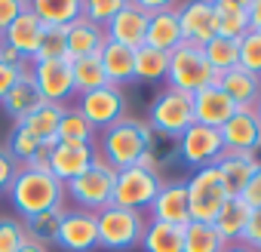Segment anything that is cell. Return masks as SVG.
<instances>
[{
	"instance_id": "cell-1",
	"label": "cell",
	"mask_w": 261,
	"mask_h": 252,
	"mask_svg": "<svg viewBox=\"0 0 261 252\" xmlns=\"http://www.w3.org/2000/svg\"><path fill=\"white\" fill-rule=\"evenodd\" d=\"M7 197L13 200L16 212L25 218L31 215H40V212H49L56 206H62L65 200V185L46 169V166H19Z\"/></svg>"
},
{
	"instance_id": "cell-2",
	"label": "cell",
	"mask_w": 261,
	"mask_h": 252,
	"mask_svg": "<svg viewBox=\"0 0 261 252\" xmlns=\"http://www.w3.org/2000/svg\"><path fill=\"white\" fill-rule=\"evenodd\" d=\"M154 142V133L145 120H133V117H123L120 123L108 126L101 133V148L98 157L111 166V169H129V166H139L142 157L148 154Z\"/></svg>"
},
{
	"instance_id": "cell-3",
	"label": "cell",
	"mask_w": 261,
	"mask_h": 252,
	"mask_svg": "<svg viewBox=\"0 0 261 252\" xmlns=\"http://www.w3.org/2000/svg\"><path fill=\"white\" fill-rule=\"evenodd\" d=\"M145 215L136 209H123L108 203L105 209L95 212V228H98V246L108 252H129L142 243L145 234Z\"/></svg>"
},
{
	"instance_id": "cell-4",
	"label": "cell",
	"mask_w": 261,
	"mask_h": 252,
	"mask_svg": "<svg viewBox=\"0 0 261 252\" xmlns=\"http://www.w3.org/2000/svg\"><path fill=\"white\" fill-rule=\"evenodd\" d=\"M148 126L154 136H163V139H178L185 130L194 126V95L181 92V89H160L148 108Z\"/></svg>"
},
{
	"instance_id": "cell-5",
	"label": "cell",
	"mask_w": 261,
	"mask_h": 252,
	"mask_svg": "<svg viewBox=\"0 0 261 252\" xmlns=\"http://www.w3.org/2000/svg\"><path fill=\"white\" fill-rule=\"evenodd\" d=\"M212 77L215 71L209 68L206 56H203V46H194V43H181L178 49L169 53V68H166V83L172 89H181L188 95H197L200 89L212 86Z\"/></svg>"
},
{
	"instance_id": "cell-6",
	"label": "cell",
	"mask_w": 261,
	"mask_h": 252,
	"mask_svg": "<svg viewBox=\"0 0 261 252\" xmlns=\"http://www.w3.org/2000/svg\"><path fill=\"white\" fill-rule=\"evenodd\" d=\"M163 179L160 172L148 169V166H129V169H117L114 175V194H111V203L114 206H123V209H148L160 191Z\"/></svg>"
},
{
	"instance_id": "cell-7",
	"label": "cell",
	"mask_w": 261,
	"mask_h": 252,
	"mask_svg": "<svg viewBox=\"0 0 261 252\" xmlns=\"http://www.w3.org/2000/svg\"><path fill=\"white\" fill-rule=\"evenodd\" d=\"M114 175L117 169H111L101 157H95V163L77 175L74 182L65 185V194L77 203V209H86V212H98L111 203V194H114Z\"/></svg>"
},
{
	"instance_id": "cell-8",
	"label": "cell",
	"mask_w": 261,
	"mask_h": 252,
	"mask_svg": "<svg viewBox=\"0 0 261 252\" xmlns=\"http://www.w3.org/2000/svg\"><path fill=\"white\" fill-rule=\"evenodd\" d=\"M188 203H191V221H206L212 224L221 203L227 200V191L221 185V175L215 166H206V169H197L188 182Z\"/></svg>"
},
{
	"instance_id": "cell-9",
	"label": "cell",
	"mask_w": 261,
	"mask_h": 252,
	"mask_svg": "<svg viewBox=\"0 0 261 252\" xmlns=\"http://www.w3.org/2000/svg\"><path fill=\"white\" fill-rule=\"evenodd\" d=\"M224 145H221V133L212 130V126H203V123H194L191 130H185L178 139H175V154L185 166H191L194 172L197 169H206V166H215L218 157H221Z\"/></svg>"
},
{
	"instance_id": "cell-10",
	"label": "cell",
	"mask_w": 261,
	"mask_h": 252,
	"mask_svg": "<svg viewBox=\"0 0 261 252\" xmlns=\"http://www.w3.org/2000/svg\"><path fill=\"white\" fill-rule=\"evenodd\" d=\"M77 111L92 123V130H101L105 133L108 126H114V123H120L126 117V95H123L120 86H111L108 83V86H98V89L80 95Z\"/></svg>"
},
{
	"instance_id": "cell-11",
	"label": "cell",
	"mask_w": 261,
	"mask_h": 252,
	"mask_svg": "<svg viewBox=\"0 0 261 252\" xmlns=\"http://www.w3.org/2000/svg\"><path fill=\"white\" fill-rule=\"evenodd\" d=\"M31 77L49 105H65L74 92V77H71V62L68 59H46V62H31Z\"/></svg>"
},
{
	"instance_id": "cell-12",
	"label": "cell",
	"mask_w": 261,
	"mask_h": 252,
	"mask_svg": "<svg viewBox=\"0 0 261 252\" xmlns=\"http://www.w3.org/2000/svg\"><path fill=\"white\" fill-rule=\"evenodd\" d=\"M98 151L95 145H77V142H56L49 148V157H46V169L62 182H74L77 175H83L92 163H95Z\"/></svg>"
},
{
	"instance_id": "cell-13",
	"label": "cell",
	"mask_w": 261,
	"mask_h": 252,
	"mask_svg": "<svg viewBox=\"0 0 261 252\" xmlns=\"http://www.w3.org/2000/svg\"><path fill=\"white\" fill-rule=\"evenodd\" d=\"M178 25L185 43L206 46L212 37H218V13L212 0H194V4L178 7Z\"/></svg>"
},
{
	"instance_id": "cell-14",
	"label": "cell",
	"mask_w": 261,
	"mask_h": 252,
	"mask_svg": "<svg viewBox=\"0 0 261 252\" xmlns=\"http://www.w3.org/2000/svg\"><path fill=\"white\" fill-rule=\"evenodd\" d=\"M56 246H62L65 252H92V249H98L95 212H86V209H65Z\"/></svg>"
},
{
	"instance_id": "cell-15",
	"label": "cell",
	"mask_w": 261,
	"mask_h": 252,
	"mask_svg": "<svg viewBox=\"0 0 261 252\" xmlns=\"http://www.w3.org/2000/svg\"><path fill=\"white\" fill-rule=\"evenodd\" d=\"M148 209H151V221H163V224H175V228L191 224L188 185L185 182H163Z\"/></svg>"
},
{
	"instance_id": "cell-16",
	"label": "cell",
	"mask_w": 261,
	"mask_h": 252,
	"mask_svg": "<svg viewBox=\"0 0 261 252\" xmlns=\"http://www.w3.org/2000/svg\"><path fill=\"white\" fill-rule=\"evenodd\" d=\"M105 34H108V40H114V43H120V46H129V49H139V46H145V34H148V13L136 4H126L123 0V7H120V13L105 25Z\"/></svg>"
},
{
	"instance_id": "cell-17",
	"label": "cell",
	"mask_w": 261,
	"mask_h": 252,
	"mask_svg": "<svg viewBox=\"0 0 261 252\" xmlns=\"http://www.w3.org/2000/svg\"><path fill=\"white\" fill-rule=\"evenodd\" d=\"M218 133H221L224 151H233V154H255L261 145V123L255 120L252 111H237Z\"/></svg>"
},
{
	"instance_id": "cell-18",
	"label": "cell",
	"mask_w": 261,
	"mask_h": 252,
	"mask_svg": "<svg viewBox=\"0 0 261 252\" xmlns=\"http://www.w3.org/2000/svg\"><path fill=\"white\" fill-rule=\"evenodd\" d=\"M237 114V105L227 98V92L221 86H206L194 95V123L212 126V130H221V126Z\"/></svg>"
},
{
	"instance_id": "cell-19",
	"label": "cell",
	"mask_w": 261,
	"mask_h": 252,
	"mask_svg": "<svg viewBox=\"0 0 261 252\" xmlns=\"http://www.w3.org/2000/svg\"><path fill=\"white\" fill-rule=\"evenodd\" d=\"M185 43L181 37V25H178V10L175 7H163L157 13L148 16V34H145V46L160 49V53H172Z\"/></svg>"
},
{
	"instance_id": "cell-20",
	"label": "cell",
	"mask_w": 261,
	"mask_h": 252,
	"mask_svg": "<svg viewBox=\"0 0 261 252\" xmlns=\"http://www.w3.org/2000/svg\"><path fill=\"white\" fill-rule=\"evenodd\" d=\"M40 37H43V25H40V19L31 13V7H25L22 13H19V19L4 31V43L7 46H13L19 56H25L28 62H34V56H37V49H40Z\"/></svg>"
},
{
	"instance_id": "cell-21",
	"label": "cell",
	"mask_w": 261,
	"mask_h": 252,
	"mask_svg": "<svg viewBox=\"0 0 261 252\" xmlns=\"http://www.w3.org/2000/svg\"><path fill=\"white\" fill-rule=\"evenodd\" d=\"M215 86H221L227 92V98L237 105V111H252L255 102L261 98V77L258 74H249L240 65L230 68V71H224V74H218V83Z\"/></svg>"
},
{
	"instance_id": "cell-22",
	"label": "cell",
	"mask_w": 261,
	"mask_h": 252,
	"mask_svg": "<svg viewBox=\"0 0 261 252\" xmlns=\"http://www.w3.org/2000/svg\"><path fill=\"white\" fill-rule=\"evenodd\" d=\"M105 40H108L105 28H98V25H92L89 19L80 16L77 22H71V25L65 28L68 62H74V59H86V56H98L101 46H105Z\"/></svg>"
},
{
	"instance_id": "cell-23",
	"label": "cell",
	"mask_w": 261,
	"mask_h": 252,
	"mask_svg": "<svg viewBox=\"0 0 261 252\" xmlns=\"http://www.w3.org/2000/svg\"><path fill=\"white\" fill-rule=\"evenodd\" d=\"M98 62H101L105 80L111 86H123L129 80H136V49L120 46L114 40H105V46L98 53Z\"/></svg>"
},
{
	"instance_id": "cell-24",
	"label": "cell",
	"mask_w": 261,
	"mask_h": 252,
	"mask_svg": "<svg viewBox=\"0 0 261 252\" xmlns=\"http://www.w3.org/2000/svg\"><path fill=\"white\" fill-rule=\"evenodd\" d=\"M255 166H258V163H255V157H252V154L221 151V157H218L215 169H218V175H221V185H224L227 197H240V194L246 191V185H249V179H252Z\"/></svg>"
},
{
	"instance_id": "cell-25",
	"label": "cell",
	"mask_w": 261,
	"mask_h": 252,
	"mask_svg": "<svg viewBox=\"0 0 261 252\" xmlns=\"http://www.w3.org/2000/svg\"><path fill=\"white\" fill-rule=\"evenodd\" d=\"M4 111L16 120V123H22L28 114H34L40 105H43V95H40V89H37V83H34V77H31V68L13 83V89L4 95Z\"/></svg>"
},
{
	"instance_id": "cell-26",
	"label": "cell",
	"mask_w": 261,
	"mask_h": 252,
	"mask_svg": "<svg viewBox=\"0 0 261 252\" xmlns=\"http://www.w3.org/2000/svg\"><path fill=\"white\" fill-rule=\"evenodd\" d=\"M62 111H65V105H49V102H43L34 114H28V117L19 123V130H25V133H28L31 139H37L40 145H56Z\"/></svg>"
},
{
	"instance_id": "cell-27",
	"label": "cell",
	"mask_w": 261,
	"mask_h": 252,
	"mask_svg": "<svg viewBox=\"0 0 261 252\" xmlns=\"http://www.w3.org/2000/svg\"><path fill=\"white\" fill-rule=\"evenodd\" d=\"M249 206L240 200V197H227L212 221V228L221 234L224 243H240L243 240V231H246V221H249Z\"/></svg>"
},
{
	"instance_id": "cell-28",
	"label": "cell",
	"mask_w": 261,
	"mask_h": 252,
	"mask_svg": "<svg viewBox=\"0 0 261 252\" xmlns=\"http://www.w3.org/2000/svg\"><path fill=\"white\" fill-rule=\"evenodd\" d=\"M31 13L40 19L43 28H68L71 22H77L83 13H80V0H34L28 4Z\"/></svg>"
},
{
	"instance_id": "cell-29",
	"label": "cell",
	"mask_w": 261,
	"mask_h": 252,
	"mask_svg": "<svg viewBox=\"0 0 261 252\" xmlns=\"http://www.w3.org/2000/svg\"><path fill=\"white\" fill-rule=\"evenodd\" d=\"M218 37L240 40L249 31V0H215Z\"/></svg>"
},
{
	"instance_id": "cell-30",
	"label": "cell",
	"mask_w": 261,
	"mask_h": 252,
	"mask_svg": "<svg viewBox=\"0 0 261 252\" xmlns=\"http://www.w3.org/2000/svg\"><path fill=\"white\" fill-rule=\"evenodd\" d=\"M181 237H185V228L163 224V221H148L139 246L145 252H181Z\"/></svg>"
},
{
	"instance_id": "cell-31",
	"label": "cell",
	"mask_w": 261,
	"mask_h": 252,
	"mask_svg": "<svg viewBox=\"0 0 261 252\" xmlns=\"http://www.w3.org/2000/svg\"><path fill=\"white\" fill-rule=\"evenodd\" d=\"M62 215H65V206H56L49 212H40V215H31L25 218V237L40 243V246H56L59 240V228H62Z\"/></svg>"
},
{
	"instance_id": "cell-32",
	"label": "cell",
	"mask_w": 261,
	"mask_h": 252,
	"mask_svg": "<svg viewBox=\"0 0 261 252\" xmlns=\"http://www.w3.org/2000/svg\"><path fill=\"white\" fill-rule=\"evenodd\" d=\"M227 243L221 240V234L206 224V221H191L185 224V237H181V252H221Z\"/></svg>"
},
{
	"instance_id": "cell-33",
	"label": "cell",
	"mask_w": 261,
	"mask_h": 252,
	"mask_svg": "<svg viewBox=\"0 0 261 252\" xmlns=\"http://www.w3.org/2000/svg\"><path fill=\"white\" fill-rule=\"evenodd\" d=\"M92 139H95V130H92V123L77 111V105L74 108H68L65 105V111H62V120H59V136H56V142H77V145H92Z\"/></svg>"
},
{
	"instance_id": "cell-34",
	"label": "cell",
	"mask_w": 261,
	"mask_h": 252,
	"mask_svg": "<svg viewBox=\"0 0 261 252\" xmlns=\"http://www.w3.org/2000/svg\"><path fill=\"white\" fill-rule=\"evenodd\" d=\"M203 56L209 62V68L215 74H224L230 68L240 65V40H230V37H212L206 46H203Z\"/></svg>"
},
{
	"instance_id": "cell-35",
	"label": "cell",
	"mask_w": 261,
	"mask_h": 252,
	"mask_svg": "<svg viewBox=\"0 0 261 252\" xmlns=\"http://www.w3.org/2000/svg\"><path fill=\"white\" fill-rule=\"evenodd\" d=\"M71 77H74V92H77V95H86V92H92V89H98V86H108L98 56L74 59V62H71Z\"/></svg>"
},
{
	"instance_id": "cell-36",
	"label": "cell",
	"mask_w": 261,
	"mask_h": 252,
	"mask_svg": "<svg viewBox=\"0 0 261 252\" xmlns=\"http://www.w3.org/2000/svg\"><path fill=\"white\" fill-rule=\"evenodd\" d=\"M166 68H169V53H160L151 46L136 49V80H145V83L166 80Z\"/></svg>"
},
{
	"instance_id": "cell-37",
	"label": "cell",
	"mask_w": 261,
	"mask_h": 252,
	"mask_svg": "<svg viewBox=\"0 0 261 252\" xmlns=\"http://www.w3.org/2000/svg\"><path fill=\"white\" fill-rule=\"evenodd\" d=\"M80 13H83V19H89L92 25H98V28H105L117 13H120V7H123V0H80Z\"/></svg>"
},
{
	"instance_id": "cell-38",
	"label": "cell",
	"mask_w": 261,
	"mask_h": 252,
	"mask_svg": "<svg viewBox=\"0 0 261 252\" xmlns=\"http://www.w3.org/2000/svg\"><path fill=\"white\" fill-rule=\"evenodd\" d=\"M46 59H68L65 28H43V37H40V49H37L34 62H46Z\"/></svg>"
},
{
	"instance_id": "cell-39",
	"label": "cell",
	"mask_w": 261,
	"mask_h": 252,
	"mask_svg": "<svg viewBox=\"0 0 261 252\" xmlns=\"http://www.w3.org/2000/svg\"><path fill=\"white\" fill-rule=\"evenodd\" d=\"M240 68L261 77V34L258 31H246L240 37Z\"/></svg>"
},
{
	"instance_id": "cell-40",
	"label": "cell",
	"mask_w": 261,
	"mask_h": 252,
	"mask_svg": "<svg viewBox=\"0 0 261 252\" xmlns=\"http://www.w3.org/2000/svg\"><path fill=\"white\" fill-rule=\"evenodd\" d=\"M28 237H25L22 218H10V215L0 218V252H19V246Z\"/></svg>"
},
{
	"instance_id": "cell-41",
	"label": "cell",
	"mask_w": 261,
	"mask_h": 252,
	"mask_svg": "<svg viewBox=\"0 0 261 252\" xmlns=\"http://www.w3.org/2000/svg\"><path fill=\"white\" fill-rule=\"evenodd\" d=\"M16 172H19V163L13 160V154H10L4 145H0V194H7V191H10Z\"/></svg>"
},
{
	"instance_id": "cell-42",
	"label": "cell",
	"mask_w": 261,
	"mask_h": 252,
	"mask_svg": "<svg viewBox=\"0 0 261 252\" xmlns=\"http://www.w3.org/2000/svg\"><path fill=\"white\" fill-rule=\"evenodd\" d=\"M240 200H243L249 209H261V163L255 166V172H252V179H249L246 191L240 194Z\"/></svg>"
},
{
	"instance_id": "cell-43",
	"label": "cell",
	"mask_w": 261,
	"mask_h": 252,
	"mask_svg": "<svg viewBox=\"0 0 261 252\" xmlns=\"http://www.w3.org/2000/svg\"><path fill=\"white\" fill-rule=\"evenodd\" d=\"M240 243H246V246H252V249L261 252V209H252L249 212V221H246V231H243V240Z\"/></svg>"
},
{
	"instance_id": "cell-44",
	"label": "cell",
	"mask_w": 261,
	"mask_h": 252,
	"mask_svg": "<svg viewBox=\"0 0 261 252\" xmlns=\"http://www.w3.org/2000/svg\"><path fill=\"white\" fill-rule=\"evenodd\" d=\"M28 4H22V0H0V34H4L16 19H19V13L25 10Z\"/></svg>"
},
{
	"instance_id": "cell-45",
	"label": "cell",
	"mask_w": 261,
	"mask_h": 252,
	"mask_svg": "<svg viewBox=\"0 0 261 252\" xmlns=\"http://www.w3.org/2000/svg\"><path fill=\"white\" fill-rule=\"evenodd\" d=\"M0 62H4V65H10V68H19V71H28L31 65H28V59L25 56H19L13 46H7L4 40H0Z\"/></svg>"
},
{
	"instance_id": "cell-46",
	"label": "cell",
	"mask_w": 261,
	"mask_h": 252,
	"mask_svg": "<svg viewBox=\"0 0 261 252\" xmlns=\"http://www.w3.org/2000/svg\"><path fill=\"white\" fill-rule=\"evenodd\" d=\"M25 71H19V68H10V65H4V62H0V102H4V95L13 89V83L22 77Z\"/></svg>"
},
{
	"instance_id": "cell-47",
	"label": "cell",
	"mask_w": 261,
	"mask_h": 252,
	"mask_svg": "<svg viewBox=\"0 0 261 252\" xmlns=\"http://www.w3.org/2000/svg\"><path fill=\"white\" fill-rule=\"evenodd\" d=\"M249 31L261 34V0H252L249 4Z\"/></svg>"
},
{
	"instance_id": "cell-48",
	"label": "cell",
	"mask_w": 261,
	"mask_h": 252,
	"mask_svg": "<svg viewBox=\"0 0 261 252\" xmlns=\"http://www.w3.org/2000/svg\"><path fill=\"white\" fill-rule=\"evenodd\" d=\"M19 252H49V246H40V243H34V240H25V243L19 246Z\"/></svg>"
},
{
	"instance_id": "cell-49",
	"label": "cell",
	"mask_w": 261,
	"mask_h": 252,
	"mask_svg": "<svg viewBox=\"0 0 261 252\" xmlns=\"http://www.w3.org/2000/svg\"><path fill=\"white\" fill-rule=\"evenodd\" d=\"M221 252H258V249H252V246H246V243H227Z\"/></svg>"
},
{
	"instance_id": "cell-50",
	"label": "cell",
	"mask_w": 261,
	"mask_h": 252,
	"mask_svg": "<svg viewBox=\"0 0 261 252\" xmlns=\"http://www.w3.org/2000/svg\"><path fill=\"white\" fill-rule=\"evenodd\" d=\"M252 114H255V120H258V123H261V98H258V102H255V108H252Z\"/></svg>"
},
{
	"instance_id": "cell-51",
	"label": "cell",
	"mask_w": 261,
	"mask_h": 252,
	"mask_svg": "<svg viewBox=\"0 0 261 252\" xmlns=\"http://www.w3.org/2000/svg\"><path fill=\"white\" fill-rule=\"evenodd\" d=\"M0 40H4V34H0Z\"/></svg>"
}]
</instances>
